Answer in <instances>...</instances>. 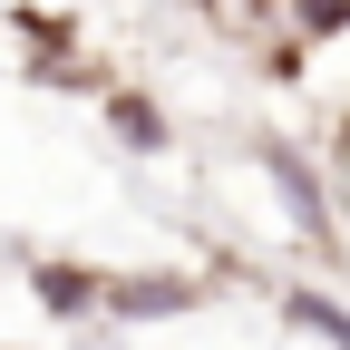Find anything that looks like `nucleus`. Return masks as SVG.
Masks as SVG:
<instances>
[{
  "label": "nucleus",
  "instance_id": "1",
  "mask_svg": "<svg viewBox=\"0 0 350 350\" xmlns=\"http://www.w3.org/2000/svg\"><path fill=\"white\" fill-rule=\"evenodd\" d=\"M214 312V273H185V262H137V273H107L98 321L117 331H156V321H195Z\"/></svg>",
  "mask_w": 350,
  "mask_h": 350
},
{
  "label": "nucleus",
  "instance_id": "2",
  "mask_svg": "<svg viewBox=\"0 0 350 350\" xmlns=\"http://www.w3.org/2000/svg\"><path fill=\"white\" fill-rule=\"evenodd\" d=\"M253 175L282 195L292 234L312 243V253L340 262V214H331V185H321V156H312V146H292V137H253Z\"/></svg>",
  "mask_w": 350,
  "mask_h": 350
},
{
  "label": "nucleus",
  "instance_id": "3",
  "mask_svg": "<svg viewBox=\"0 0 350 350\" xmlns=\"http://www.w3.org/2000/svg\"><path fill=\"white\" fill-rule=\"evenodd\" d=\"M20 282H29V301H39V321L78 331V321H98L107 262H78V253H20Z\"/></svg>",
  "mask_w": 350,
  "mask_h": 350
},
{
  "label": "nucleus",
  "instance_id": "4",
  "mask_svg": "<svg viewBox=\"0 0 350 350\" xmlns=\"http://www.w3.org/2000/svg\"><path fill=\"white\" fill-rule=\"evenodd\" d=\"M98 126H107L126 156H165V146H175V117L146 98V88H126V78H107V88H98Z\"/></svg>",
  "mask_w": 350,
  "mask_h": 350
},
{
  "label": "nucleus",
  "instance_id": "5",
  "mask_svg": "<svg viewBox=\"0 0 350 350\" xmlns=\"http://www.w3.org/2000/svg\"><path fill=\"white\" fill-rule=\"evenodd\" d=\"M273 312H282L301 340H331V350H350V301H340V292H321V282H282V292H273Z\"/></svg>",
  "mask_w": 350,
  "mask_h": 350
},
{
  "label": "nucleus",
  "instance_id": "6",
  "mask_svg": "<svg viewBox=\"0 0 350 350\" xmlns=\"http://www.w3.org/2000/svg\"><path fill=\"white\" fill-rule=\"evenodd\" d=\"M282 10H292V39H301V49H321V39L350 29V0H282Z\"/></svg>",
  "mask_w": 350,
  "mask_h": 350
},
{
  "label": "nucleus",
  "instance_id": "7",
  "mask_svg": "<svg viewBox=\"0 0 350 350\" xmlns=\"http://www.w3.org/2000/svg\"><path fill=\"white\" fill-rule=\"evenodd\" d=\"M68 350H137V331H117V321H78Z\"/></svg>",
  "mask_w": 350,
  "mask_h": 350
},
{
  "label": "nucleus",
  "instance_id": "8",
  "mask_svg": "<svg viewBox=\"0 0 350 350\" xmlns=\"http://www.w3.org/2000/svg\"><path fill=\"white\" fill-rule=\"evenodd\" d=\"M0 350H20V340H0Z\"/></svg>",
  "mask_w": 350,
  "mask_h": 350
}]
</instances>
